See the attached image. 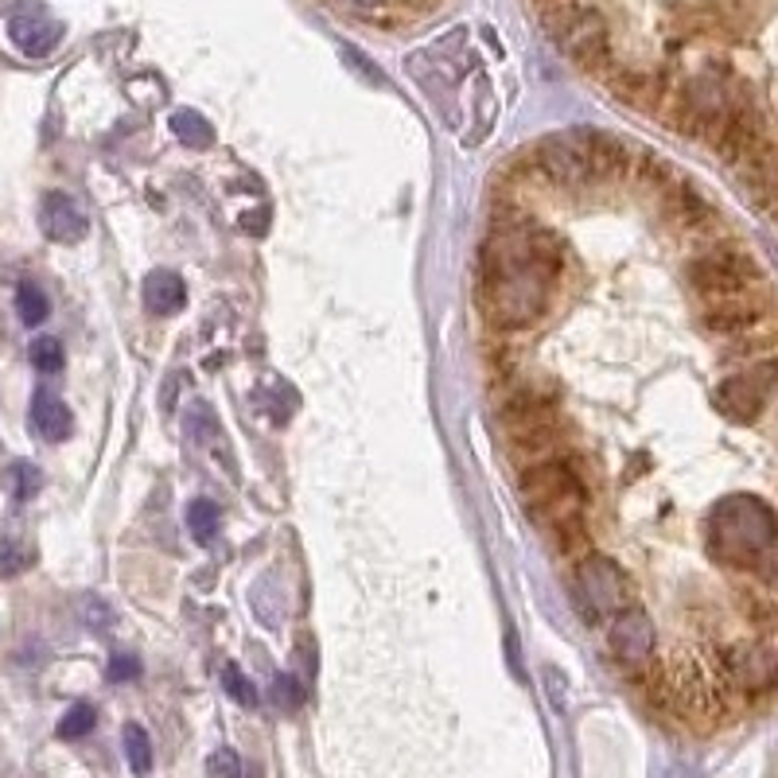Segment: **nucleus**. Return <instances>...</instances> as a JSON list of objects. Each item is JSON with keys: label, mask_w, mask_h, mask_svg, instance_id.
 I'll return each instance as SVG.
<instances>
[{"label": "nucleus", "mask_w": 778, "mask_h": 778, "mask_svg": "<svg viewBox=\"0 0 778 778\" xmlns=\"http://www.w3.org/2000/svg\"><path fill=\"white\" fill-rule=\"evenodd\" d=\"M565 273V241L530 214L503 203L495 211L491 238L480 249L475 300L495 331H526L549 312Z\"/></svg>", "instance_id": "obj_1"}, {"label": "nucleus", "mask_w": 778, "mask_h": 778, "mask_svg": "<svg viewBox=\"0 0 778 778\" xmlns=\"http://www.w3.org/2000/svg\"><path fill=\"white\" fill-rule=\"evenodd\" d=\"M498 417H503L506 440L526 463L538 460H553L561 455V444H565L568 428L565 417H561V405H556V394L541 390L538 382H510L503 394V405H498Z\"/></svg>", "instance_id": "obj_2"}, {"label": "nucleus", "mask_w": 778, "mask_h": 778, "mask_svg": "<svg viewBox=\"0 0 778 778\" xmlns=\"http://www.w3.org/2000/svg\"><path fill=\"white\" fill-rule=\"evenodd\" d=\"M522 498L533 522L545 533L568 522H588V487H584L580 471L568 463V455L526 463Z\"/></svg>", "instance_id": "obj_3"}, {"label": "nucleus", "mask_w": 778, "mask_h": 778, "mask_svg": "<svg viewBox=\"0 0 778 778\" xmlns=\"http://www.w3.org/2000/svg\"><path fill=\"white\" fill-rule=\"evenodd\" d=\"M545 27L561 43V52L588 75L604 78L616 67L608 16L591 9V4H584V0H553V4H545Z\"/></svg>", "instance_id": "obj_4"}, {"label": "nucleus", "mask_w": 778, "mask_h": 778, "mask_svg": "<svg viewBox=\"0 0 778 778\" xmlns=\"http://www.w3.org/2000/svg\"><path fill=\"white\" fill-rule=\"evenodd\" d=\"M573 599L584 623H608L634 604V584L619 561L588 553L573 565Z\"/></svg>", "instance_id": "obj_5"}, {"label": "nucleus", "mask_w": 778, "mask_h": 778, "mask_svg": "<svg viewBox=\"0 0 778 778\" xmlns=\"http://www.w3.org/2000/svg\"><path fill=\"white\" fill-rule=\"evenodd\" d=\"M685 281H689V289L701 300H712L763 284V269L736 241L717 238L709 246H701V253H694V261L685 266Z\"/></svg>", "instance_id": "obj_6"}, {"label": "nucleus", "mask_w": 778, "mask_h": 778, "mask_svg": "<svg viewBox=\"0 0 778 778\" xmlns=\"http://www.w3.org/2000/svg\"><path fill=\"white\" fill-rule=\"evenodd\" d=\"M526 160H530V168H533V183H541V188H549V191L580 195V191L599 188V171L588 153L584 133H576V137L541 140Z\"/></svg>", "instance_id": "obj_7"}, {"label": "nucleus", "mask_w": 778, "mask_h": 778, "mask_svg": "<svg viewBox=\"0 0 778 778\" xmlns=\"http://www.w3.org/2000/svg\"><path fill=\"white\" fill-rule=\"evenodd\" d=\"M608 651L616 658V666L634 681H642L658 666V627L639 604H631L616 619H608Z\"/></svg>", "instance_id": "obj_8"}, {"label": "nucleus", "mask_w": 778, "mask_h": 778, "mask_svg": "<svg viewBox=\"0 0 778 778\" xmlns=\"http://www.w3.org/2000/svg\"><path fill=\"white\" fill-rule=\"evenodd\" d=\"M40 226L43 234L59 246H75L90 234V218L86 211L78 206V199H70L67 191H47L43 195V206H40Z\"/></svg>", "instance_id": "obj_9"}, {"label": "nucleus", "mask_w": 778, "mask_h": 778, "mask_svg": "<svg viewBox=\"0 0 778 778\" xmlns=\"http://www.w3.org/2000/svg\"><path fill=\"white\" fill-rule=\"evenodd\" d=\"M4 32H9L12 47H16L20 55H27V59L52 55L63 40V24L47 16V12H16Z\"/></svg>", "instance_id": "obj_10"}, {"label": "nucleus", "mask_w": 778, "mask_h": 778, "mask_svg": "<svg viewBox=\"0 0 778 778\" xmlns=\"http://www.w3.org/2000/svg\"><path fill=\"white\" fill-rule=\"evenodd\" d=\"M145 308L153 316H176V312L188 304V284H183L180 273H171V269H156V273L145 277Z\"/></svg>", "instance_id": "obj_11"}, {"label": "nucleus", "mask_w": 778, "mask_h": 778, "mask_svg": "<svg viewBox=\"0 0 778 778\" xmlns=\"http://www.w3.org/2000/svg\"><path fill=\"white\" fill-rule=\"evenodd\" d=\"M32 425L43 440H52V444H63L70 437V428H75V417L70 409L63 405V397H55L52 390H40L32 397Z\"/></svg>", "instance_id": "obj_12"}, {"label": "nucleus", "mask_w": 778, "mask_h": 778, "mask_svg": "<svg viewBox=\"0 0 778 778\" xmlns=\"http://www.w3.org/2000/svg\"><path fill=\"white\" fill-rule=\"evenodd\" d=\"M171 133L183 140V145H191V148H206V145H214V128H211V121L203 117V113H195V110H176L171 113Z\"/></svg>", "instance_id": "obj_13"}, {"label": "nucleus", "mask_w": 778, "mask_h": 778, "mask_svg": "<svg viewBox=\"0 0 778 778\" xmlns=\"http://www.w3.org/2000/svg\"><path fill=\"white\" fill-rule=\"evenodd\" d=\"M16 312H20V319H24L27 327H40L43 319L52 316V304H47V296H43L40 284L24 281L16 289Z\"/></svg>", "instance_id": "obj_14"}, {"label": "nucleus", "mask_w": 778, "mask_h": 778, "mask_svg": "<svg viewBox=\"0 0 778 778\" xmlns=\"http://www.w3.org/2000/svg\"><path fill=\"white\" fill-rule=\"evenodd\" d=\"M188 530L199 545L214 541V533H218V506H214L211 498H195V503L188 506Z\"/></svg>", "instance_id": "obj_15"}, {"label": "nucleus", "mask_w": 778, "mask_h": 778, "mask_svg": "<svg viewBox=\"0 0 778 778\" xmlns=\"http://www.w3.org/2000/svg\"><path fill=\"white\" fill-rule=\"evenodd\" d=\"M125 755H128V767L137 770V775L153 770V740H148V732L140 724L125 728Z\"/></svg>", "instance_id": "obj_16"}, {"label": "nucleus", "mask_w": 778, "mask_h": 778, "mask_svg": "<svg viewBox=\"0 0 778 778\" xmlns=\"http://www.w3.org/2000/svg\"><path fill=\"white\" fill-rule=\"evenodd\" d=\"M35 565V549H27L24 541H0V576H20Z\"/></svg>", "instance_id": "obj_17"}, {"label": "nucleus", "mask_w": 778, "mask_h": 778, "mask_svg": "<svg viewBox=\"0 0 778 778\" xmlns=\"http://www.w3.org/2000/svg\"><path fill=\"white\" fill-rule=\"evenodd\" d=\"M63 362H67V354H63V342L55 339V335H40V339L32 342V367L35 370L55 374V370H63Z\"/></svg>", "instance_id": "obj_18"}, {"label": "nucleus", "mask_w": 778, "mask_h": 778, "mask_svg": "<svg viewBox=\"0 0 778 778\" xmlns=\"http://www.w3.org/2000/svg\"><path fill=\"white\" fill-rule=\"evenodd\" d=\"M94 724H98L94 704H75V709H70L67 717L59 720V736L63 740H82V736H90V732H94Z\"/></svg>", "instance_id": "obj_19"}, {"label": "nucleus", "mask_w": 778, "mask_h": 778, "mask_svg": "<svg viewBox=\"0 0 778 778\" xmlns=\"http://www.w3.org/2000/svg\"><path fill=\"white\" fill-rule=\"evenodd\" d=\"M223 685H226V694H230L234 701L241 704V709H253V704H257V689L249 685V677L241 674L238 666H226L223 669Z\"/></svg>", "instance_id": "obj_20"}, {"label": "nucleus", "mask_w": 778, "mask_h": 778, "mask_svg": "<svg viewBox=\"0 0 778 778\" xmlns=\"http://www.w3.org/2000/svg\"><path fill=\"white\" fill-rule=\"evenodd\" d=\"M273 701L281 704L284 712H296L300 704H304V685H300L292 674H277V681H273Z\"/></svg>", "instance_id": "obj_21"}, {"label": "nucleus", "mask_w": 778, "mask_h": 778, "mask_svg": "<svg viewBox=\"0 0 778 778\" xmlns=\"http://www.w3.org/2000/svg\"><path fill=\"white\" fill-rule=\"evenodd\" d=\"M206 770H211V778H241L238 752H230V747H218V752L206 759Z\"/></svg>", "instance_id": "obj_22"}, {"label": "nucleus", "mask_w": 778, "mask_h": 778, "mask_svg": "<svg viewBox=\"0 0 778 778\" xmlns=\"http://www.w3.org/2000/svg\"><path fill=\"white\" fill-rule=\"evenodd\" d=\"M12 475H16V498L20 503H27V498L40 491V471L27 467V463H20V467H12Z\"/></svg>", "instance_id": "obj_23"}, {"label": "nucleus", "mask_w": 778, "mask_h": 778, "mask_svg": "<svg viewBox=\"0 0 778 778\" xmlns=\"http://www.w3.org/2000/svg\"><path fill=\"white\" fill-rule=\"evenodd\" d=\"M137 674H140V662L133 658V654H117V658L110 662V681H133Z\"/></svg>", "instance_id": "obj_24"}, {"label": "nucleus", "mask_w": 778, "mask_h": 778, "mask_svg": "<svg viewBox=\"0 0 778 778\" xmlns=\"http://www.w3.org/2000/svg\"><path fill=\"white\" fill-rule=\"evenodd\" d=\"M238 226L241 230H249V234H266V226H269V211L261 206L257 214H238Z\"/></svg>", "instance_id": "obj_25"}, {"label": "nucleus", "mask_w": 778, "mask_h": 778, "mask_svg": "<svg viewBox=\"0 0 778 778\" xmlns=\"http://www.w3.org/2000/svg\"><path fill=\"white\" fill-rule=\"evenodd\" d=\"M342 4H351V9H362V12H374V9H382L385 0H342Z\"/></svg>", "instance_id": "obj_26"}, {"label": "nucleus", "mask_w": 778, "mask_h": 778, "mask_svg": "<svg viewBox=\"0 0 778 778\" xmlns=\"http://www.w3.org/2000/svg\"><path fill=\"white\" fill-rule=\"evenodd\" d=\"M541 4H553V0H541Z\"/></svg>", "instance_id": "obj_27"}]
</instances>
